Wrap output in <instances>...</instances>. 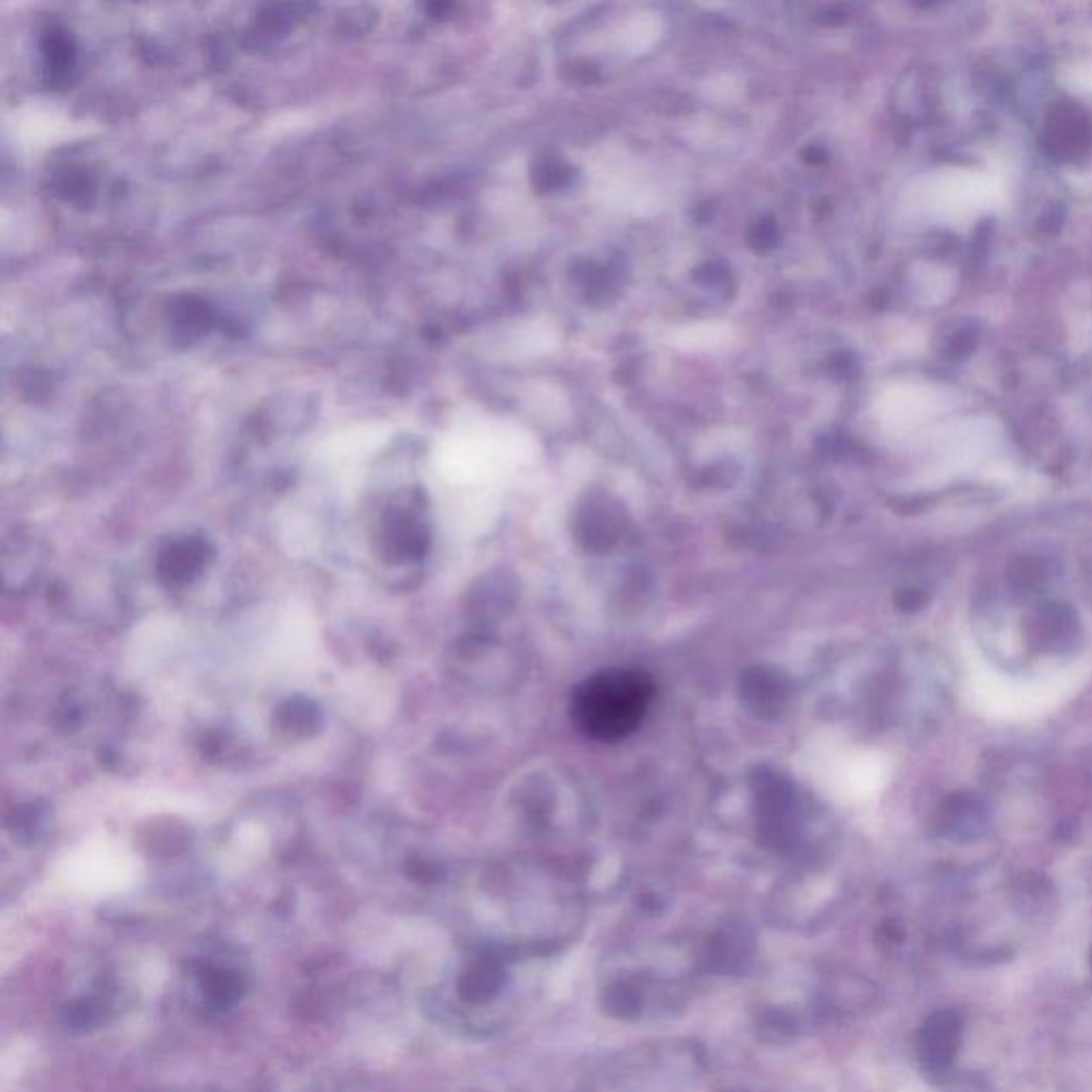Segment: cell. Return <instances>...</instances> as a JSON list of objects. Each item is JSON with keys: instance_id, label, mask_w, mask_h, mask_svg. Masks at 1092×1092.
I'll return each mask as SVG.
<instances>
[{"instance_id": "obj_2", "label": "cell", "mask_w": 1092, "mask_h": 1092, "mask_svg": "<svg viewBox=\"0 0 1092 1092\" xmlns=\"http://www.w3.org/2000/svg\"><path fill=\"white\" fill-rule=\"evenodd\" d=\"M216 549L205 536H182L171 540L156 559V575L167 587L192 583L214 561Z\"/></svg>"}, {"instance_id": "obj_4", "label": "cell", "mask_w": 1092, "mask_h": 1092, "mask_svg": "<svg viewBox=\"0 0 1092 1092\" xmlns=\"http://www.w3.org/2000/svg\"><path fill=\"white\" fill-rule=\"evenodd\" d=\"M960 1030L962 1024L954 1012L932 1016L924 1030V1054L932 1067L939 1069L952 1065L960 1042Z\"/></svg>"}, {"instance_id": "obj_3", "label": "cell", "mask_w": 1092, "mask_h": 1092, "mask_svg": "<svg viewBox=\"0 0 1092 1092\" xmlns=\"http://www.w3.org/2000/svg\"><path fill=\"white\" fill-rule=\"evenodd\" d=\"M427 530L416 521L412 512L397 508L382 518L380 551L389 563L421 559L427 551Z\"/></svg>"}, {"instance_id": "obj_5", "label": "cell", "mask_w": 1092, "mask_h": 1092, "mask_svg": "<svg viewBox=\"0 0 1092 1092\" xmlns=\"http://www.w3.org/2000/svg\"><path fill=\"white\" fill-rule=\"evenodd\" d=\"M274 721L286 737L311 739L323 730V711L307 698H293L276 711Z\"/></svg>"}, {"instance_id": "obj_1", "label": "cell", "mask_w": 1092, "mask_h": 1092, "mask_svg": "<svg viewBox=\"0 0 1092 1092\" xmlns=\"http://www.w3.org/2000/svg\"><path fill=\"white\" fill-rule=\"evenodd\" d=\"M653 696L655 686L645 670L606 668L575 690L570 715L587 739L617 743L643 723Z\"/></svg>"}]
</instances>
